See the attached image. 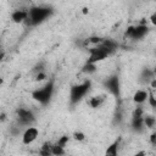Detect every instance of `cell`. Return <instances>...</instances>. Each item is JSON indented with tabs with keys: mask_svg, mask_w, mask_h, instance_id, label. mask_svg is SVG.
I'll return each instance as SVG.
<instances>
[{
	"mask_svg": "<svg viewBox=\"0 0 156 156\" xmlns=\"http://www.w3.org/2000/svg\"><path fill=\"white\" fill-rule=\"evenodd\" d=\"M52 15V9L48 6H34L28 10L27 23L30 26H38L46 21Z\"/></svg>",
	"mask_w": 156,
	"mask_h": 156,
	"instance_id": "obj_1",
	"label": "cell"
},
{
	"mask_svg": "<svg viewBox=\"0 0 156 156\" xmlns=\"http://www.w3.org/2000/svg\"><path fill=\"white\" fill-rule=\"evenodd\" d=\"M90 87H91V82L89 79L84 80L80 84L72 85L71 90H69V102H71V105L73 106V105L78 104L88 94V91L90 90Z\"/></svg>",
	"mask_w": 156,
	"mask_h": 156,
	"instance_id": "obj_2",
	"label": "cell"
},
{
	"mask_svg": "<svg viewBox=\"0 0 156 156\" xmlns=\"http://www.w3.org/2000/svg\"><path fill=\"white\" fill-rule=\"evenodd\" d=\"M52 94H54V82L50 80L43 88L34 90L32 93V98L35 101L40 102L41 105H48L52 98Z\"/></svg>",
	"mask_w": 156,
	"mask_h": 156,
	"instance_id": "obj_3",
	"label": "cell"
},
{
	"mask_svg": "<svg viewBox=\"0 0 156 156\" xmlns=\"http://www.w3.org/2000/svg\"><path fill=\"white\" fill-rule=\"evenodd\" d=\"M111 54L101 44H99V45L89 49V58H88L87 63H94L95 65L96 62H100V61L107 58Z\"/></svg>",
	"mask_w": 156,
	"mask_h": 156,
	"instance_id": "obj_4",
	"label": "cell"
},
{
	"mask_svg": "<svg viewBox=\"0 0 156 156\" xmlns=\"http://www.w3.org/2000/svg\"><path fill=\"white\" fill-rule=\"evenodd\" d=\"M149 33V27L146 24H138V26H130L127 28L124 35L127 38H130L133 40H139L144 38Z\"/></svg>",
	"mask_w": 156,
	"mask_h": 156,
	"instance_id": "obj_5",
	"label": "cell"
},
{
	"mask_svg": "<svg viewBox=\"0 0 156 156\" xmlns=\"http://www.w3.org/2000/svg\"><path fill=\"white\" fill-rule=\"evenodd\" d=\"M104 85L108 89V91L116 99H119L121 98V84H119V77H118V74H112L108 78H106L104 80Z\"/></svg>",
	"mask_w": 156,
	"mask_h": 156,
	"instance_id": "obj_6",
	"label": "cell"
},
{
	"mask_svg": "<svg viewBox=\"0 0 156 156\" xmlns=\"http://www.w3.org/2000/svg\"><path fill=\"white\" fill-rule=\"evenodd\" d=\"M17 113V121L21 126H28V127H32V124L35 122V117H34V113L28 110V108H24V107H20L17 108L16 111Z\"/></svg>",
	"mask_w": 156,
	"mask_h": 156,
	"instance_id": "obj_7",
	"label": "cell"
},
{
	"mask_svg": "<svg viewBox=\"0 0 156 156\" xmlns=\"http://www.w3.org/2000/svg\"><path fill=\"white\" fill-rule=\"evenodd\" d=\"M144 110L143 107L138 106L134 112H133V116H132V128L134 132H143L144 128H145V124H144Z\"/></svg>",
	"mask_w": 156,
	"mask_h": 156,
	"instance_id": "obj_8",
	"label": "cell"
},
{
	"mask_svg": "<svg viewBox=\"0 0 156 156\" xmlns=\"http://www.w3.org/2000/svg\"><path fill=\"white\" fill-rule=\"evenodd\" d=\"M38 136H39V129L35 128V127H28V128L24 130L23 135H22V143H23L24 145H29V144H32Z\"/></svg>",
	"mask_w": 156,
	"mask_h": 156,
	"instance_id": "obj_9",
	"label": "cell"
},
{
	"mask_svg": "<svg viewBox=\"0 0 156 156\" xmlns=\"http://www.w3.org/2000/svg\"><path fill=\"white\" fill-rule=\"evenodd\" d=\"M11 20L15 23H22L28 20V11L26 10H16L11 13Z\"/></svg>",
	"mask_w": 156,
	"mask_h": 156,
	"instance_id": "obj_10",
	"label": "cell"
},
{
	"mask_svg": "<svg viewBox=\"0 0 156 156\" xmlns=\"http://www.w3.org/2000/svg\"><path fill=\"white\" fill-rule=\"evenodd\" d=\"M147 98H149V91H146V90H136L134 93V95H133V101L135 104L140 105V104L145 102L147 100Z\"/></svg>",
	"mask_w": 156,
	"mask_h": 156,
	"instance_id": "obj_11",
	"label": "cell"
},
{
	"mask_svg": "<svg viewBox=\"0 0 156 156\" xmlns=\"http://www.w3.org/2000/svg\"><path fill=\"white\" fill-rule=\"evenodd\" d=\"M101 45L112 55L113 52H116L117 51V49H118V44L115 41V40H112V39H104V41L101 43Z\"/></svg>",
	"mask_w": 156,
	"mask_h": 156,
	"instance_id": "obj_12",
	"label": "cell"
},
{
	"mask_svg": "<svg viewBox=\"0 0 156 156\" xmlns=\"http://www.w3.org/2000/svg\"><path fill=\"white\" fill-rule=\"evenodd\" d=\"M104 101H105V96L104 95H96V96H91L88 100V105L91 108H98L104 104Z\"/></svg>",
	"mask_w": 156,
	"mask_h": 156,
	"instance_id": "obj_13",
	"label": "cell"
},
{
	"mask_svg": "<svg viewBox=\"0 0 156 156\" xmlns=\"http://www.w3.org/2000/svg\"><path fill=\"white\" fill-rule=\"evenodd\" d=\"M118 145L119 140H115L112 144H110L105 151V156H118Z\"/></svg>",
	"mask_w": 156,
	"mask_h": 156,
	"instance_id": "obj_14",
	"label": "cell"
},
{
	"mask_svg": "<svg viewBox=\"0 0 156 156\" xmlns=\"http://www.w3.org/2000/svg\"><path fill=\"white\" fill-rule=\"evenodd\" d=\"M52 144L50 143V141H45L43 145H41V147H40V150H39V155L40 156H52L54 154H52Z\"/></svg>",
	"mask_w": 156,
	"mask_h": 156,
	"instance_id": "obj_15",
	"label": "cell"
},
{
	"mask_svg": "<svg viewBox=\"0 0 156 156\" xmlns=\"http://www.w3.org/2000/svg\"><path fill=\"white\" fill-rule=\"evenodd\" d=\"M154 76H155V72H154V71H151V69H149V68H144L143 72H141V74H140V78H141V82L146 83V82H149V80L155 79Z\"/></svg>",
	"mask_w": 156,
	"mask_h": 156,
	"instance_id": "obj_16",
	"label": "cell"
},
{
	"mask_svg": "<svg viewBox=\"0 0 156 156\" xmlns=\"http://www.w3.org/2000/svg\"><path fill=\"white\" fill-rule=\"evenodd\" d=\"M144 124H145V127L149 128V129L155 128V126H156V119H155V117H152V116H145V117H144Z\"/></svg>",
	"mask_w": 156,
	"mask_h": 156,
	"instance_id": "obj_17",
	"label": "cell"
},
{
	"mask_svg": "<svg viewBox=\"0 0 156 156\" xmlns=\"http://www.w3.org/2000/svg\"><path fill=\"white\" fill-rule=\"evenodd\" d=\"M52 154H54V156H63L65 155V147H61L57 144H55L52 146Z\"/></svg>",
	"mask_w": 156,
	"mask_h": 156,
	"instance_id": "obj_18",
	"label": "cell"
},
{
	"mask_svg": "<svg viewBox=\"0 0 156 156\" xmlns=\"http://www.w3.org/2000/svg\"><path fill=\"white\" fill-rule=\"evenodd\" d=\"M84 73H94L96 71V66L94 63H85L83 69H82Z\"/></svg>",
	"mask_w": 156,
	"mask_h": 156,
	"instance_id": "obj_19",
	"label": "cell"
},
{
	"mask_svg": "<svg viewBox=\"0 0 156 156\" xmlns=\"http://www.w3.org/2000/svg\"><path fill=\"white\" fill-rule=\"evenodd\" d=\"M147 101H149V104H150V106H151V107L156 108V98H155V95H154L151 91H149V98H147Z\"/></svg>",
	"mask_w": 156,
	"mask_h": 156,
	"instance_id": "obj_20",
	"label": "cell"
},
{
	"mask_svg": "<svg viewBox=\"0 0 156 156\" xmlns=\"http://www.w3.org/2000/svg\"><path fill=\"white\" fill-rule=\"evenodd\" d=\"M67 143H68V136H67V135H62V136L58 139V141H57L56 144H57L58 146H61V147H65Z\"/></svg>",
	"mask_w": 156,
	"mask_h": 156,
	"instance_id": "obj_21",
	"label": "cell"
},
{
	"mask_svg": "<svg viewBox=\"0 0 156 156\" xmlns=\"http://www.w3.org/2000/svg\"><path fill=\"white\" fill-rule=\"evenodd\" d=\"M73 138H74L76 140H78V141H83V140L85 139V135H84L82 132H74V133H73Z\"/></svg>",
	"mask_w": 156,
	"mask_h": 156,
	"instance_id": "obj_22",
	"label": "cell"
},
{
	"mask_svg": "<svg viewBox=\"0 0 156 156\" xmlns=\"http://www.w3.org/2000/svg\"><path fill=\"white\" fill-rule=\"evenodd\" d=\"M45 78H46L45 72H39V73L37 74V77H35V80H44Z\"/></svg>",
	"mask_w": 156,
	"mask_h": 156,
	"instance_id": "obj_23",
	"label": "cell"
},
{
	"mask_svg": "<svg viewBox=\"0 0 156 156\" xmlns=\"http://www.w3.org/2000/svg\"><path fill=\"white\" fill-rule=\"evenodd\" d=\"M150 143H151V145L156 146V132H154V133L150 135Z\"/></svg>",
	"mask_w": 156,
	"mask_h": 156,
	"instance_id": "obj_24",
	"label": "cell"
},
{
	"mask_svg": "<svg viewBox=\"0 0 156 156\" xmlns=\"http://www.w3.org/2000/svg\"><path fill=\"white\" fill-rule=\"evenodd\" d=\"M150 21H151V23L156 27V13H152V15L150 16Z\"/></svg>",
	"mask_w": 156,
	"mask_h": 156,
	"instance_id": "obj_25",
	"label": "cell"
},
{
	"mask_svg": "<svg viewBox=\"0 0 156 156\" xmlns=\"http://www.w3.org/2000/svg\"><path fill=\"white\" fill-rule=\"evenodd\" d=\"M133 156H146V152L141 150V151H138V152H135Z\"/></svg>",
	"mask_w": 156,
	"mask_h": 156,
	"instance_id": "obj_26",
	"label": "cell"
},
{
	"mask_svg": "<svg viewBox=\"0 0 156 156\" xmlns=\"http://www.w3.org/2000/svg\"><path fill=\"white\" fill-rule=\"evenodd\" d=\"M151 88L156 89V79H152V80H151Z\"/></svg>",
	"mask_w": 156,
	"mask_h": 156,
	"instance_id": "obj_27",
	"label": "cell"
},
{
	"mask_svg": "<svg viewBox=\"0 0 156 156\" xmlns=\"http://www.w3.org/2000/svg\"><path fill=\"white\" fill-rule=\"evenodd\" d=\"M83 12H84V13H87V12H88V9H87V7H84V9H83Z\"/></svg>",
	"mask_w": 156,
	"mask_h": 156,
	"instance_id": "obj_28",
	"label": "cell"
},
{
	"mask_svg": "<svg viewBox=\"0 0 156 156\" xmlns=\"http://www.w3.org/2000/svg\"><path fill=\"white\" fill-rule=\"evenodd\" d=\"M154 72H155V73H156V67H155V69H154Z\"/></svg>",
	"mask_w": 156,
	"mask_h": 156,
	"instance_id": "obj_29",
	"label": "cell"
}]
</instances>
